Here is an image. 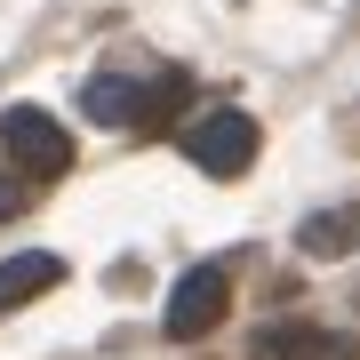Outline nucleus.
Wrapping results in <instances>:
<instances>
[{"label": "nucleus", "instance_id": "nucleus-1", "mask_svg": "<svg viewBox=\"0 0 360 360\" xmlns=\"http://www.w3.org/2000/svg\"><path fill=\"white\" fill-rule=\"evenodd\" d=\"M193 80L184 72H153V80H120V72H96L89 89H80V112L104 120V129H168L176 120V104Z\"/></svg>", "mask_w": 360, "mask_h": 360}, {"label": "nucleus", "instance_id": "nucleus-4", "mask_svg": "<svg viewBox=\"0 0 360 360\" xmlns=\"http://www.w3.org/2000/svg\"><path fill=\"white\" fill-rule=\"evenodd\" d=\"M232 312V272L224 264H193L176 281V296H168V336H176V345H193V336H208Z\"/></svg>", "mask_w": 360, "mask_h": 360}, {"label": "nucleus", "instance_id": "nucleus-5", "mask_svg": "<svg viewBox=\"0 0 360 360\" xmlns=\"http://www.w3.org/2000/svg\"><path fill=\"white\" fill-rule=\"evenodd\" d=\"M257 360H360V336H336L312 321H272L257 336Z\"/></svg>", "mask_w": 360, "mask_h": 360}, {"label": "nucleus", "instance_id": "nucleus-7", "mask_svg": "<svg viewBox=\"0 0 360 360\" xmlns=\"http://www.w3.org/2000/svg\"><path fill=\"white\" fill-rule=\"evenodd\" d=\"M296 248L304 257H352L360 248V208H321V217H304V232H296Z\"/></svg>", "mask_w": 360, "mask_h": 360}, {"label": "nucleus", "instance_id": "nucleus-8", "mask_svg": "<svg viewBox=\"0 0 360 360\" xmlns=\"http://www.w3.org/2000/svg\"><path fill=\"white\" fill-rule=\"evenodd\" d=\"M8 217H25V184H16V176H0V224H8Z\"/></svg>", "mask_w": 360, "mask_h": 360}, {"label": "nucleus", "instance_id": "nucleus-3", "mask_svg": "<svg viewBox=\"0 0 360 360\" xmlns=\"http://www.w3.org/2000/svg\"><path fill=\"white\" fill-rule=\"evenodd\" d=\"M184 160L200 168V176H248V160H257V120L248 112H208L184 129Z\"/></svg>", "mask_w": 360, "mask_h": 360}, {"label": "nucleus", "instance_id": "nucleus-2", "mask_svg": "<svg viewBox=\"0 0 360 360\" xmlns=\"http://www.w3.org/2000/svg\"><path fill=\"white\" fill-rule=\"evenodd\" d=\"M0 153H8L16 176L56 184V176L72 168V136H65V120L40 112V104H8V112H0Z\"/></svg>", "mask_w": 360, "mask_h": 360}, {"label": "nucleus", "instance_id": "nucleus-6", "mask_svg": "<svg viewBox=\"0 0 360 360\" xmlns=\"http://www.w3.org/2000/svg\"><path fill=\"white\" fill-rule=\"evenodd\" d=\"M56 281H65V264H56L49 248H25V257H8V264H0V312H16V304H32V296H49Z\"/></svg>", "mask_w": 360, "mask_h": 360}]
</instances>
